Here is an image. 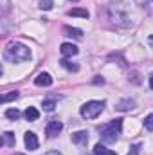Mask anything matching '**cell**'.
Masks as SVG:
<instances>
[{
    "label": "cell",
    "mask_w": 153,
    "mask_h": 155,
    "mask_svg": "<svg viewBox=\"0 0 153 155\" xmlns=\"http://www.w3.org/2000/svg\"><path fill=\"white\" fill-rule=\"evenodd\" d=\"M105 13H106V18L110 20V24L115 27H128L130 25V16H128L122 4H108Z\"/></svg>",
    "instance_id": "1"
},
{
    "label": "cell",
    "mask_w": 153,
    "mask_h": 155,
    "mask_svg": "<svg viewBox=\"0 0 153 155\" xmlns=\"http://www.w3.org/2000/svg\"><path fill=\"white\" fill-rule=\"evenodd\" d=\"M4 58L11 63H22L31 58V51L24 43H9L4 51Z\"/></svg>",
    "instance_id": "2"
},
{
    "label": "cell",
    "mask_w": 153,
    "mask_h": 155,
    "mask_svg": "<svg viewBox=\"0 0 153 155\" xmlns=\"http://www.w3.org/2000/svg\"><path fill=\"white\" fill-rule=\"evenodd\" d=\"M122 128V119H114L112 123L105 124L101 128V141L103 143H115Z\"/></svg>",
    "instance_id": "3"
},
{
    "label": "cell",
    "mask_w": 153,
    "mask_h": 155,
    "mask_svg": "<svg viewBox=\"0 0 153 155\" xmlns=\"http://www.w3.org/2000/svg\"><path fill=\"white\" fill-rule=\"evenodd\" d=\"M105 105H106L105 101H88V103H85L81 107L79 114H81V117H85V119H96V117L105 110Z\"/></svg>",
    "instance_id": "4"
},
{
    "label": "cell",
    "mask_w": 153,
    "mask_h": 155,
    "mask_svg": "<svg viewBox=\"0 0 153 155\" xmlns=\"http://www.w3.org/2000/svg\"><path fill=\"white\" fill-rule=\"evenodd\" d=\"M61 130H63V124H61L60 121H50V123L45 126V134H47V137H50V139L56 137Z\"/></svg>",
    "instance_id": "5"
},
{
    "label": "cell",
    "mask_w": 153,
    "mask_h": 155,
    "mask_svg": "<svg viewBox=\"0 0 153 155\" xmlns=\"http://www.w3.org/2000/svg\"><path fill=\"white\" fill-rule=\"evenodd\" d=\"M24 143H25V148H27V150H31V152H33V150H36V148H38V137H36V134H34V132H27V134H25V137H24Z\"/></svg>",
    "instance_id": "6"
},
{
    "label": "cell",
    "mask_w": 153,
    "mask_h": 155,
    "mask_svg": "<svg viewBox=\"0 0 153 155\" xmlns=\"http://www.w3.org/2000/svg\"><path fill=\"white\" fill-rule=\"evenodd\" d=\"M115 108H117L119 112H130V110H133V108H135V101H133V99H130V97L121 99V101H117Z\"/></svg>",
    "instance_id": "7"
},
{
    "label": "cell",
    "mask_w": 153,
    "mask_h": 155,
    "mask_svg": "<svg viewBox=\"0 0 153 155\" xmlns=\"http://www.w3.org/2000/svg\"><path fill=\"white\" fill-rule=\"evenodd\" d=\"M60 52H61L65 58H70V56H76L77 52H79V49H77L74 43H61Z\"/></svg>",
    "instance_id": "8"
},
{
    "label": "cell",
    "mask_w": 153,
    "mask_h": 155,
    "mask_svg": "<svg viewBox=\"0 0 153 155\" xmlns=\"http://www.w3.org/2000/svg\"><path fill=\"white\" fill-rule=\"evenodd\" d=\"M34 85H38V87H50L52 85V78L47 72H40L38 76L34 78Z\"/></svg>",
    "instance_id": "9"
},
{
    "label": "cell",
    "mask_w": 153,
    "mask_h": 155,
    "mask_svg": "<svg viewBox=\"0 0 153 155\" xmlns=\"http://www.w3.org/2000/svg\"><path fill=\"white\" fill-rule=\"evenodd\" d=\"M88 141V132L86 130H79L76 134H72V143H76V144H85Z\"/></svg>",
    "instance_id": "10"
},
{
    "label": "cell",
    "mask_w": 153,
    "mask_h": 155,
    "mask_svg": "<svg viewBox=\"0 0 153 155\" xmlns=\"http://www.w3.org/2000/svg\"><path fill=\"white\" fill-rule=\"evenodd\" d=\"M63 33H65V36L83 38V31H81V29H76V27H69V25H65V27H63Z\"/></svg>",
    "instance_id": "11"
},
{
    "label": "cell",
    "mask_w": 153,
    "mask_h": 155,
    "mask_svg": "<svg viewBox=\"0 0 153 155\" xmlns=\"http://www.w3.org/2000/svg\"><path fill=\"white\" fill-rule=\"evenodd\" d=\"M94 153L96 155H117L115 152H112V150H108L105 144H101V143H97L96 146H94Z\"/></svg>",
    "instance_id": "12"
},
{
    "label": "cell",
    "mask_w": 153,
    "mask_h": 155,
    "mask_svg": "<svg viewBox=\"0 0 153 155\" xmlns=\"http://www.w3.org/2000/svg\"><path fill=\"white\" fill-rule=\"evenodd\" d=\"M24 116H25L27 121H36V119L40 117V112L34 108V107H27V108H25V112H24Z\"/></svg>",
    "instance_id": "13"
},
{
    "label": "cell",
    "mask_w": 153,
    "mask_h": 155,
    "mask_svg": "<svg viewBox=\"0 0 153 155\" xmlns=\"http://www.w3.org/2000/svg\"><path fill=\"white\" fill-rule=\"evenodd\" d=\"M69 16H79V18H88V11L81 9V7H74L69 11Z\"/></svg>",
    "instance_id": "14"
},
{
    "label": "cell",
    "mask_w": 153,
    "mask_h": 155,
    "mask_svg": "<svg viewBox=\"0 0 153 155\" xmlns=\"http://www.w3.org/2000/svg\"><path fill=\"white\" fill-rule=\"evenodd\" d=\"M2 137H4V141H2V143H4L5 146H15V144H16L15 134H11V132H5V134H4Z\"/></svg>",
    "instance_id": "15"
},
{
    "label": "cell",
    "mask_w": 153,
    "mask_h": 155,
    "mask_svg": "<svg viewBox=\"0 0 153 155\" xmlns=\"http://www.w3.org/2000/svg\"><path fill=\"white\" fill-rule=\"evenodd\" d=\"M60 63H61V67H65L67 71H72V72H77V71H79V65H77V63H72V61H69V60H61Z\"/></svg>",
    "instance_id": "16"
},
{
    "label": "cell",
    "mask_w": 153,
    "mask_h": 155,
    "mask_svg": "<svg viewBox=\"0 0 153 155\" xmlns=\"http://www.w3.org/2000/svg\"><path fill=\"white\" fill-rule=\"evenodd\" d=\"M5 117L16 121V119L20 117V110H16V108H7V110H5Z\"/></svg>",
    "instance_id": "17"
},
{
    "label": "cell",
    "mask_w": 153,
    "mask_h": 155,
    "mask_svg": "<svg viewBox=\"0 0 153 155\" xmlns=\"http://www.w3.org/2000/svg\"><path fill=\"white\" fill-rule=\"evenodd\" d=\"M43 110L45 112H54V108H56V101H52V99H47V101H43Z\"/></svg>",
    "instance_id": "18"
},
{
    "label": "cell",
    "mask_w": 153,
    "mask_h": 155,
    "mask_svg": "<svg viewBox=\"0 0 153 155\" xmlns=\"http://www.w3.org/2000/svg\"><path fill=\"white\" fill-rule=\"evenodd\" d=\"M54 5V0H40V9L43 11H50Z\"/></svg>",
    "instance_id": "19"
},
{
    "label": "cell",
    "mask_w": 153,
    "mask_h": 155,
    "mask_svg": "<svg viewBox=\"0 0 153 155\" xmlns=\"http://www.w3.org/2000/svg\"><path fill=\"white\" fill-rule=\"evenodd\" d=\"M18 97V92L16 90H13V92H7V94H4L2 96V103H7V101H11V99H16Z\"/></svg>",
    "instance_id": "20"
},
{
    "label": "cell",
    "mask_w": 153,
    "mask_h": 155,
    "mask_svg": "<svg viewBox=\"0 0 153 155\" xmlns=\"http://www.w3.org/2000/svg\"><path fill=\"white\" fill-rule=\"evenodd\" d=\"M141 148H142V144H141V143L132 144V146H130V152H128V155H139V153H141Z\"/></svg>",
    "instance_id": "21"
},
{
    "label": "cell",
    "mask_w": 153,
    "mask_h": 155,
    "mask_svg": "<svg viewBox=\"0 0 153 155\" xmlns=\"http://www.w3.org/2000/svg\"><path fill=\"white\" fill-rule=\"evenodd\" d=\"M144 128L150 130V132H153V114L146 116V119H144Z\"/></svg>",
    "instance_id": "22"
},
{
    "label": "cell",
    "mask_w": 153,
    "mask_h": 155,
    "mask_svg": "<svg viewBox=\"0 0 153 155\" xmlns=\"http://www.w3.org/2000/svg\"><path fill=\"white\" fill-rule=\"evenodd\" d=\"M2 4H4V5H2V13L5 15V13L9 11V2H7V0H2Z\"/></svg>",
    "instance_id": "23"
},
{
    "label": "cell",
    "mask_w": 153,
    "mask_h": 155,
    "mask_svg": "<svg viewBox=\"0 0 153 155\" xmlns=\"http://www.w3.org/2000/svg\"><path fill=\"white\" fill-rule=\"evenodd\" d=\"M43 155H61V152H58V150H49L47 153H43Z\"/></svg>",
    "instance_id": "24"
},
{
    "label": "cell",
    "mask_w": 153,
    "mask_h": 155,
    "mask_svg": "<svg viewBox=\"0 0 153 155\" xmlns=\"http://www.w3.org/2000/svg\"><path fill=\"white\" fill-rule=\"evenodd\" d=\"M96 78H97V79H94V83H97V85H99V83H101V85L105 83V79H103L101 76H96Z\"/></svg>",
    "instance_id": "25"
},
{
    "label": "cell",
    "mask_w": 153,
    "mask_h": 155,
    "mask_svg": "<svg viewBox=\"0 0 153 155\" xmlns=\"http://www.w3.org/2000/svg\"><path fill=\"white\" fill-rule=\"evenodd\" d=\"M150 87L153 88V72H151V76H150Z\"/></svg>",
    "instance_id": "26"
},
{
    "label": "cell",
    "mask_w": 153,
    "mask_h": 155,
    "mask_svg": "<svg viewBox=\"0 0 153 155\" xmlns=\"http://www.w3.org/2000/svg\"><path fill=\"white\" fill-rule=\"evenodd\" d=\"M148 43H150V45L153 47V36H150V38H148Z\"/></svg>",
    "instance_id": "27"
},
{
    "label": "cell",
    "mask_w": 153,
    "mask_h": 155,
    "mask_svg": "<svg viewBox=\"0 0 153 155\" xmlns=\"http://www.w3.org/2000/svg\"><path fill=\"white\" fill-rule=\"evenodd\" d=\"M15 155H24V153H15Z\"/></svg>",
    "instance_id": "28"
},
{
    "label": "cell",
    "mask_w": 153,
    "mask_h": 155,
    "mask_svg": "<svg viewBox=\"0 0 153 155\" xmlns=\"http://www.w3.org/2000/svg\"><path fill=\"white\" fill-rule=\"evenodd\" d=\"M70 2H77V0H70Z\"/></svg>",
    "instance_id": "29"
},
{
    "label": "cell",
    "mask_w": 153,
    "mask_h": 155,
    "mask_svg": "<svg viewBox=\"0 0 153 155\" xmlns=\"http://www.w3.org/2000/svg\"><path fill=\"white\" fill-rule=\"evenodd\" d=\"M94 155H96V153H94Z\"/></svg>",
    "instance_id": "30"
}]
</instances>
